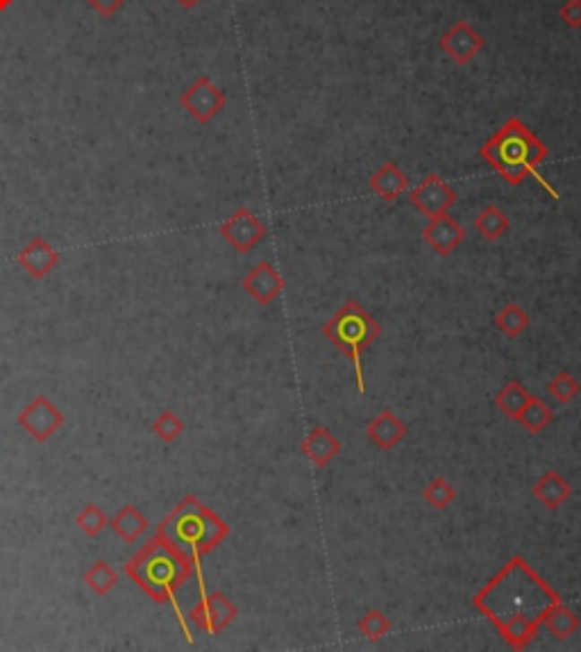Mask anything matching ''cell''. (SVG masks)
Here are the masks:
<instances>
[{"instance_id": "cell-1", "label": "cell", "mask_w": 581, "mask_h": 652, "mask_svg": "<svg viewBox=\"0 0 581 652\" xmlns=\"http://www.w3.org/2000/svg\"><path fill=\"white\" fill-rule=\"evenodd\" d=\"M561 595L516 555L473 598L477 612L493 623L508 648L525 650L542 628V619Z\"/></svg>"}, {"instance_id": "cell-2", "label": "cell", "mask_w": 581, "mask_h": 652, "mask_svg": "<svg viewBox=\"0 0 581 652\" xmlns=\"http://www.w3.org/2000/svg\"><path fill=\"white\" fill-rule=\"evenodd\" d=\"M195 564L186 555L173 548L164 536L155 535L148 543L123 566L141 591L151 595L155 603H173L175 594L194 578Z\"/></svg>"}, {"instance_id": "cell-3", "label": "cell", "mask_w": 581, "mask_h": 652, "mask_svg": "<svg viewBox=\"0 0 581 652\" xmlns=\"http://www.w3.org/2000/svg\"><path fill=\"white\" fill-rule=\"evenodd\" d=\"M157 535L164 536L173 548L198 564L204 555L216 551L228 539L230 526L195 496H185L160 523Z\"/></svg>"}, {"instance_id": "cell-4", "label": "cell", "mask_w": 581, "mask_h": 652, "mask_svg": "<svg viewBox=\"0 0 581 652\" xmlns=\"http://www.w3.org/2000/svg\"><path fill=\"white\" fill-rule=\"evenodd\" d=\"M480 155L508 185L516 187L536 176L538 164L548 160L550 151L518 117H511L480 148Z\"/></svg>"}, {"instance_id": "cell-5", "label": "cell", "mask_w": 581, "mask_h": 652, "mask_svg": "<svg viewBox=\"0 0 581 652\" xmlns=\"http://www.w3.org/2000/svg\"><path fill=\"white\" fill-rule=\"evenodd\" d=\"M323 335L352 361L359 394H366L363 355L382 335V326L357 300H348L332 314L330 321L325 323Z\"/></svg>"}, {"instance_id": "cell-6", "label": "cell", "mask_w": 581, "mask_h": 652, "mask_svg": "<svg viewBox=\"0 0 581 652\" xmlns=\"http://www.w3.org/2000/svg\"><path fill=\"white\" fill-rule=\"evenodd\" d=\"M225 98L223 89H218L207 75H200L182 96H179V105L191 114L198 123H209L225 109Z\"/></svg>"}, {"instance_id": "cell-7", "label": "cell", "mask_w": 581, "mask_h": 652, "mask_svg": "<svg viewBox=\"0 0 581 652\" xmlns=\"http://www.w3.org/2000/svg\"><path fill=\"white\" fill-rule=\"evenodd\" d=\"M218 232H221V237H223L237 253L246 255L262 244L264 237H266V225H264L257 216L252 214L247 207H238L230 219H225L223 223H221Z\"/></svg>"}, {"instance_id": "cell-8", "label": "cell", "mask_w": 581, "mask_h": 652, "mask_svg": "<svg viewBox=\"0 0 581 652\" xmlns=\"http://www.w3.org/2000/svg\"><path fill=\"white\" fill-rule=\"evenodd\" d=\"M237 604L228 598L221 591H213V594L203 595L198 603L194 604V609L189 612V621L198 630L207 634H218L223 632L234 619H237Z\"/></svg>"}, {"instance_id": "cell-9", "label": "cell", "mask_w": 581, "mask_h": 652, "mask_svg": "<svg viewBox=\"0 0 581 652\" xmlns=\"http://www.w3.org/2000/svg\"><path fill=\"white\" fill-rule=\"evenodd\" d=\"M409 203H412L421 214H425L427 219H436V216L447 214V212L455 207L456 194L441 176L429 173V176L422 178L421 185L409 194Z\"/></svg>"}, {"instance_id": "cell-10", "label": "cell", "mask_w": 581, "mask_h": 652, "mask_svg": "<svg viewBox=\"0 0 581 652\" xmlns=\"http://www.w3.org/2000/svg\"><path fill=\"white\" fill-rule=\"evenodd\" d=\"M64 414L50 403L46 396H37L16 419V423L34 439V441H48L64 425Z\"/></svg>"}, {"instance_id": "cell-11", "label": "cell", "mask_w": 581, "mask_h": 652, "mask_svg": "<svg viewBox=\"0 0 581 652\" xmlns=\"http://www.w3.org/2000/svg\"><path fill=\"white\" fill-rule=\"evenodd\" d=\"M438 46L441 50H446V55H450L456 64H470L477 55L484 50L486 41L480 32H477L468 21H456L446 34H443L441 39H438Z\"/></svg>"}, {"instance_id": "cell-12", "label": "cell", "mask_w": 581, "mask_h": 652, "mask_svg": "<svg viewBox=\"0 0 581 652\" xmlns=\"http://www.w3.org/2000/svg\"><path fill=\"white\" fill-rule=\"evenodd\" d=\"M243 291L250 298L259 302V305H271L286 287V280L282 278V273L273 266L271 262H259L257 266L250 268L246 278L241 283Z\"/></svg>"}, {"instance_id": "cell-13", "label": "cell", "mask_w": 581, "mask_h": 652, "mask_svg": "<svg viewBox=\"0 0 581 652\" xmlns=\"http://www.w3.org/2000/svg\"><path fill=\"white\" fill-rule=\"evenodd\" d=\"M422 239L425 244L434 250L436 255L441 257H447V255L455 253L465 239V228L456 219H452L450 214H441L436 219H429V223L422 230Z\"/></svg>"}, {"instance_id": "cell-14", "label": "cell", "mask_w": 581, "mask_h": 652, "mask_svg": "<svg viewBox=\"0 0 581 652\" xmlns=\"http://www.w3.org/2000/svg\"><path fill=\"white\" fill-rule=\"evenodd\" d=\"M16 262L32 275L34 280L46 278L59 264V253L46 241L44 237H34L28 246L19 253Z\"/></svg>"}, {"instance_id": "cell-15", "label": "cell", "mask_w": 581, "mask_h": 652, "mask_svg": "<svg viewBox=\"0 0 581 652\" xmlns=\"http://www.w3.org/2000/svg\"><path fill=\"white\" fill-rule=\"evenodd\" d=\"M300 450L307 455L314 466L323 468L336 459V455L341 453V441L334 437L330 428H325V425H318V428L311 430L300 443Z\"/></svg>"}, {"instance_id": "cell-16", "label": "cell", "mask_w": 581, "mask_h": 652, "mask_svg": "<svg viewBox=\"0 0 581 652\" xmlns=\"http://www.w3.org/2000/svg\"><path fill=\"white\" fill-rule=\"evenodd\" d=\"M370 441L382 450H393L397 443L407 437V423L403 419H397L391 409H382L377 416L369 423L366 428Z\"/></svg>"}, {"instance_id": "cell-17", "label": "cell", "mask_w": 581, "mask_h": 652, "mask_svg": "<svg viewBox=\"0 0 581 652\" xmlns=\"http://www.w3.org/2000/svg\"><path fill=\"white\" fill-rule=\"evenodd\" d=\"M369 187L379 198L393 203L409 189V176L395 161H386L369 178Z\"/></svg>"}, {"instance_id": "cell-18", "label": "cell", "mask_w": 581, "mask_h": 652, "mask_svg": "<svg viewBox=\"0 0 581 652\" xmlns=\"http://www.w3.org/2000/svg\"><path fill=\"white\" fill-rule=\"evenodd\" d=\"M532 493L533 498H536L538 502H542L548 509L557 511L561 509L563 502L572 496V487L561 473L548 471L538 477V482L532 487Z\"/></svg>"}, {"instance_id": "cell-19", "label": "cell", "mask_w": 581, "mask_h": 652, "mask_svg": "<svg viewBox=\"0 0 581 652\" xmlns=\"http://www.w3.org/2000/svg\"><path fill=\"white\" fill-rule=\"evenodd\" d=\"M579 625H581L579 616H577L563 600L552 604V607L548 609V613H545V619H542V628L548 630V632L552 634L554 639H559V641L570 639L572 634L579 630Z\"/></svg>"}, {"instance_id": "cell-20", "label": "cell", "mask_w": 581, "mask_h": 652, "mask_svg": "<svg viewBox=\"0 0 581 652\" xmlns=\"http://www.w3.org/2000/svg\"><path fill=\"white\" fill-rule=\"evenodd\" d=\"M109 526H112V530L117 532L126 543H136V541L141 539V535L148 530V518H145L134 505H127L118 511L112 521H109Z\"/></svg>"}, {"instance_id": "cell-21", "label": "cell", "mask_w": 581, "mask_h": 652, "mask_svg": "<svg viewBox=\"0 0 581 652\" xmlns=\"http://www.w3.org/2000/svg\"><path fill=\"white\" fill-rule=\"evenodd\" d=\"M508 228H511V219L507 216V212L499 210L498 204L484 207L475 219V230L489 241H498L499 237L507 234Z\"/></svg>"}, {"instance_id": "cell-22", "label": "cell", "mask_w": 581, "mask_h": 652, "mask_svg": "<svg viewBox=\"0 0 581 652\" xmlns=\"http://www.w3.org/2000/svg\"><path fill=\"white\" fill-rule=\"evenodd\" d=\"M529 400H532V394L525 389L523 382L511 380L498 396H495V407H498L502 414H507L508 419L516 421Z\"/></svg>"}, {"instance_id": "cell-23", "label": "cell", "mask_w": 581, "mask_h": 652, "mask_svg": "<svg viewBox=\"0 0 581 652\" xmlns=\"http://www.w3.org/2000/svg\"><path fill=\"white\" fill-rule=\"evenodd\" d=\"M495 327L502 335H507L508 339H516L529 327V314L525 312V307H520L518 302H508L495 317Z\"/></svg>"}, {"instance_id": "cell-24", "label": "cell", "mask_w": 581, "mask_h": 652, "mask_svg": "<svg viewBox=\"0 0 581 652\" xmlns=\"http://www.w3.org/2000/svg\"><path fill=\"white\" fill-rule=\"evenodd\" d=\"M516 421H518L527 432L541 434L542 430L548 428V425L554 421V412L548 407V404L542 403L541 398H533L532 396V400L525 404V409L520 412V416Z\"/></svg>"}, {"instance_id": "cell-25", "label": "cell", "mask_w": 581, "mask_h": 652, "mask_svg": "<svg viewBox=\"0 0 581 652\" xmlns=\"http://www.w3.org/2000/svg\"><path fill=\"white\" fill-rule=\"evenodd\" d=\"M84 582H87V587L93 591V594L105 595L117 587L118 575L112 566L107 564V561H96V564L87 570V575H84Z\"/></svg>"}, {"instance_id": "cell-26", "label": "cell", "mask_w": 581, "mask_h": 652, "mask_svg": "<svg viewBox=\"0 0 581 652\" xmlns=\"http://www.w3.org/2000/svg\"><path fill=\"white\" fill-rule=\"evenodd\" d=\"M391 628H393L391 619H388L382 609H370V612H366V616L357 623V630L363 634V637L369 639V641H379V639H384L388 632H391Z\"/></svg>"}, {"instance_id": "cell-27", "label": "cell", "mask_w": 581, "mask_h": 652, "mask_svg": "<svg viewBox=\"0 0 581 652\" xmlns=\"http://www.w3.org/2000/svg\"><path fill=\"white\" fill-rule=\"evenodd\" d=\"M422 498L434 509H446V507H450L455 502L456 489L447 482L446 477H434L425 487V491H422Z\"/></svg>"}, {"instance_id": "cell-28", "label": "cell", "mask_w": 581, "mask_h": 652, "mask_svg": "<svg viewBox=\"0 0 581 652\" xmlns=\"http://www.w3.org/2000/svg\"><path fill=\"white\" fill-rule=\"evenodd\" d=\"M579 391H581L579 380H577L572 373H568V370H561V373L554 375L548 385V394L552 396L554 400H559L561 404H568L570 400H575L577 396H579Z\"/></svg>"}, {"instance_id": "cell-29", "label": "cell", "mask_w": 581, "mask_h": 652, "mask_svg": "<svg viewBox=\"0 0 581 652\" xmlns=\"http://www.w3.org/2000/svg\"><path fill=\"white\" fill-rule=\"evenodd\" d=\"M152 432H155L164 443H170L175 441L179 434L185 432V421L179 419L173 409H164V412L155 419V423H152Z\"/></svg>"}, {"instance_id": "cell-30", "label": "cell", "mask_w": 581, "mask_h": 652, "mask_svg": "<svg viewBox=\"0 0 581 652\" xmlns=\"http://www.w3.org/2000/svg\"><path fill=\"white\" fill-rule=\"evenodd\" d=\"M109 518H107L105 511L98 505H87L78 517H75V526L84 532L87 536H98L107 527Z\"/></svg>"}, {"instance_id": "cell-31", "label": "cell", "mask_w": 581, "mask_h": 652, "mask_svg": "<svg viewBox=\"0 0 581 652\" xmlns=\"http://www.w3.org/2000/svg\"><path fill=\"white\" fill-rule=\"evenodd\" d=\"M559 16L563 19V23L572 30L581 28V0H566L561 7H559Z\"/></svg>"}, {"instance_id": "cell-32", "label": "cell", "mask_w": 581, "mask_h": 652, "mask_svg": "<svg viewBox=\"0 0 581 652\" xmlns=\"http://www.w3.org/2000/svg\"><path fill=\"white\" fill-rule=\"evenodd\" d=\"M87 5L107 19V16L117 14V12L126 5V0H87Z\"/></svg>"}, {"instance_id": "cell-33", "label": "cell", "mask_w": 581, "mask_h": 652, "mask_svg": "<svg viewBox=\"0 0 581 652\" xmlns=\"http://www.w3.org/2000/svg\"><path fill=\"white\" fill-rule=\"evenodd\" d=\"M178 3H179V5H182V7H186V10H194V7L198 5L200 0H178Z\"/></svg>"}, {"instance_id": "cell-34", "label": "cell", "mask_w": 581, "mask_h": 652, "mask_svg": "<svg viewBox=\"0 0 581 652\" xmlns=\"http://www.w3.org/2000/svg\"><path fill=\"white\" fill-rule=\"evenodd\" d=\"M12 3H14V0H0V12H5V10H10V7H12Z\"/></svg>"}]
</instances>
